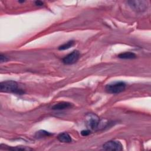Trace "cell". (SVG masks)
<instances>
[{
	"instance_id": "cell-8",
	"label": "cell",
	"mask_w": 151,
	"mask_h": 151,
	"mask_svg": "<svg viewBox=\"0 0 151 151\" xmlns=\"http://www.w3.org/2000/svg\"><path fill=\"white\" fill-rule=\"evenodd\" d=\"M58 140L63 143H70L72 141L71 136L66 132H63L59 134L57 136Z\"/></svg>"
},
{
	"instance_id": "cell-3",
	"label": "cell",
	"mask_w": 151,
	"mask_h": 151,
	"mask_svg": "<svg viewBox=\"0 0 151 151\" xmlns=\"http://www.w3.org/2000/svg\"><path fill=\"white\" fill-rule=\"evenodd\" d=\"M100 123L99 117L94 113H88L86 116V124L88 129L94 130L98 127Z\"/></svg>"
},
{
	"instance_id": "cell-4",
	"label": "cell",
	"mask_w": 151,
	"mask_h": 151,
	"mask_svg": "<svg viewBox=\"0 0 151 151\" xmlns=\"http://www.w3.org/2000/svg\"><path fill=\"white\" fill-rule=\"evenodd\" d=\"M103 149L105 150L120 151L123 150V146L119 141L109 140L103 144Z\"/></svg>"
},
{
	"instance_id": "cell-5",
	"label": "cell",
	"mask_w": 151,
	"mask_h": 151,
	"mask_svg": "<svg viewBox=\"0 0 151 151\" xmlns=\"http://www.w3.org/2000/svg\"><path fill=\"white\" fill-rule=\"evenodd\" d=\"M80 52L78 50H74L70 54L65 56L63 59V62L66 65H70L76 63L80 58Z\"/></svg>"
},
{
	"instance_id": "cell-15",
	"label": "cell",
	"mask_w": 151,
	"mask_h": 151,
	"mask_svg": "<svg viewBox=\"0 0 151 151\" xmlns=\"http://www.w3.org/2000/svg\"><path fill=\"white\" fill-rule=\"evenodd\" d=\"M35 4L37 6H42L44 5V2L41 1H37L35 2Z\"/></svg>"
},
{
	"instance_id": "cell-1",
	"label": "cell",
	"mask_w": 151,
	"mask_h": 151,
	"mask_svg": "<svg viewBox=\"0 0 151 151\" xmlns=\"http://www.w3.org/2000/svg\"><path fill=\"white\" fill-rule=\"evenodd\" d=\"M0 90L1 92L5 93H13L18 94L24 93V91L18 87V84L13 80H6L1 82Z\"/></svg>"
},
{
	"instance_id": "cell-11",
	"label": "cell",
	"mask_w": 151,
	"mask_h": 151,
	"mask_svg": "<svg viewBox=\"0 0 151 151\" xmlns=\"http://www.w3.org/2000/svg\"><path fill=\"white\" fill-rule=\"evenodd\" d=\"M75 44V42L73 40H71V41H69L64 44H63V45H60L59 47H58V50H67L68 48H70V47H73Z\"/></svg>"
},
{
	"instance_id": "cell-6",
	"label": "cell",
	"mask_w": 151,
	"mask_h": 151,
	"mask_svg": "<svg viewBox=\"0 0 151 151\" xmlns=\"http://www.w3.org/2000/svg\"><path fill=\"white\" fill-rule=\"evenodd\" d=\"M127 2L129 6L136 11H143L147 6V2L145 1H130Z\"/></svg>"
},
{
	"instance_id": "cell-10",
	"label": "cell",
	"mask_w": 151,
	"mask_h": 151,
	"mask_svg": "<svg viewBox=\"0 0 151 151\" xmlns=\"http://www.w3.org/2000/svg\"><path fill=\"white\" fill-rule=\"evenodd\" d=\"M51 135H52V134L47 131H45L44 130H40L36 132V133L35 134V137L37 139H40V138H42V137H48Z\"/></svg>"
},
{
	"instance_id": "cell-12",
	"label": "cell",
	"mask_w": 151,
	"mask_h": 151,
	"mask_svg": "<svg viewBox=\"0 0 151 151\" xmlns=\"http://www.w3.org/2000/svg\"><path fill=\"white\" fill-rule=\"evenodd\" d=\"M1 149H7V150H32V149L30 148H28L26 147H19V146H17V147H9V146H6L3 147V146H1Z\"/></svg>"
},
{
	"instance_id": "cell-7",
	"label": "cell",
	"mask_w": 151,
	"mask_h": 151,
	"mask_svg": "<svg viewBox=\"0 0 151 151\" xmlns=\"http://www.w3.org/2000/svg\"><path fill=\"white\" fill-rule=\"evenodd\" d=\"M73 106V104L69 102H66V101H60L58 102L55 104H54L52 106V109L53 110H64L66 109H68L71 107Z\"/></svg>"
},
{
	"instance_id": "cell-2",
	"label": "cell",
	"mask_w": 151,
	"mask_h": 151,
	"mask_svg": "<svg viewBox=\"0 0 151 151\" xmlns=\"http://www.w3.org/2000/svg\"><path fill=\"white\" fill-rule=\"evenodd\" d=\"M126 84L124 82L119 81L109 84L105 87L106 91L111 94H117L124 90Z\"/></svg>"
},
{
	"instance_id": "cell-9",
	"label": "cell",
	"mask_w": 151,
	"mask_h": 151,
	"mask_svg": "<svg viewBox=\"0 0 151 151\" xmlns=\"http://www.w3.org/2000/svg\"><path fill=\"white\" fill-rule=\"evenodd\" d=\"M122 59H134L136 58V55L132 52H122L117 56Z\"/></svg>"
},
{
	"instance_id": "cell-13",
	"label": "cell",
	"mask_w": 151,
	"mask_h": 151,
	"mask_svg": "<svg viewBox=\"0 0 151 151\" xmlns=\"http://www.w3.org/2000/svg\"><path fill=\"white\" fill-rule=\"evenodd\" d=\"M90 134V130H83L81 132V134L83 136H87Z\"/></svg>"
},
{
	"instance_id": "cell-14",
	"label": "cell",
	"mask_w": 151,
	"mask_h": 151,
	"mask_svg": "<svg viewBox=\"0 0 151 151\" xmlns=\"http://www.w3.org/2000/svg\"><path fill=\"white\" fill-rule=\"evenodd\" d=\"M8 58H7V57H6L5 55H3V54H1L0 55V61L1 63H3V62H5L6 61H8Z\"/></svg>"
}]
</instances>
